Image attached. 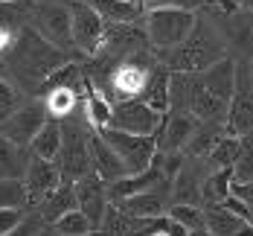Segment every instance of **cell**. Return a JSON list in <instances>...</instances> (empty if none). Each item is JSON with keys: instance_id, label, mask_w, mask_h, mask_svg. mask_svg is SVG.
I'll list each match as a JSON object with an SVG mask.
<instances>
[{"instance_id": "1", "label": "cell", "mask_w": 253, "mask_h": 236, "mask_svg": "<svg viewBox=\"0 0 253 236\" xmlns=\"http://www.w3.org/2000/svg\"><path fill=\"white\" fill-rule=\"evenodd\" d=\"M70 61V52L52 47L44 41L32 26H24L12 44V50L0 58V70L15 79L29 96H38V91L47 85V79Z\"/></svg>"}, {"instance_id": "2", "label": "cell", "mask_w": 253, "mask_h": 236, "mask_svg": "<svg viewBox=\"0 0 253 236\" xmlns=\"http://www.w3.org/2000/svg\"><path fill=\"white\" fill-rule=\"evenodd\" d=\"M224 55H227V47H224L215 24L210 18L195 15V24L189 29V35L175 50L160 52V61L175 73H201V70H207L210 64H215Z\"/></svg>"}, {"instance_id": "3", "label": "cell", "mask_w": 253, "mask_h": 236, "mask_svg": "<svg viewBox=\"0 0 253 236\" xmlns=\"http://www.w3.org/2000/svg\"><path fill=\"white\" fill-rule=\"evenodd\" d=\"M140 24L146 29V38H149L152 50L160 55V52L175 50L189 35V29L195 24V12H186V9H149V12H143Z\"/></svg>"}, {"instance_id": "4", "label": "cell", "mask_w": 253, "mask_h": 236, "mask_svg": "<svg viewBox=\"0 0 253 236\" xmlns=\"http://www.w3.org/2000/svg\"><path fill=\"white\" fill-rule=\"evenodd\" d=\"M29 26L50 41L52 47L73 52V35H70V0H32L29 9Z\"/></svg>"}, {"instance_id": "5", "label": "cell", "mask_w": 253, "mask_h": 236, "mask_svg": "<svg viewBox=\"0 0 253 236\" xmlns=\"http://www.w3.org/2000/svg\"><path fill=\"white\" fill-rule=\"evenodd\" d=\"M105 32H108V21L93 6H87L84 0H70V35H73V50L79 55L84 58L99 55Z\"/></svg>"}, {"instance_id": "6", "label": "cell", "mask_w": 253, "mask_h": 236, "mask_svg": "<svg viewBox=\"0 0 253 236\" xmlns=\"http://www.w3.org/2000/svg\"><path fill=\"white\" fill-rule=\"evenodd\" d=\"M87 134L76 120H61V149L55 155V166L61 172V178L76 181L84 172H90V146H87Z\"/></svg>"}, {"instance_id": "7", "label": "cell", "mask_w": 253, "mask_h": 236, "mask_svg": "<svg viewBox=\"0 0 253 236\" xmlns=\"http://www.w3.org/2000/svg\"><path fill=\"white\" fill-rule=\"evenodd\" d=\"M102 140L117 152V157L126 163L128 175L134 172H143L152 157L157 155L160 143H157V134H128V131H117V129H102Z\"/></svg>"}, {"instance_id": "8", "label": "cell", "mask_w": 253, "mask_h": 236, "mask_svg": "<svg viewBox=\"0 0 253 236\" xmlns=\"http://www.w3.org/2000/svg\"><path fill=\"white\" fill-rule=\"evenodd\" d=\"M253 129V70L251 61H236V91L230 96L224 131L233 137H242Z\"/></svg>"}, {"instance_id": "9", "label": "cell", "mask_w": 253, "mask_h": 236, "mask_svg": "<svg viewBox=\"0 0 253 236\" xmlns=\"http://www.w3.org/2000/svg\"><path fill=\"white\" fill-rule=\"evenodd\" d=\"M163 117L166 114H157L143 99H123V102L111 105L108 129L128 131V134H157L163 126Z\"/></svg>"}, {"instance_id": "10", "label": "cell", "mask_w": 253, "mask_h": 236, "mask_svg": "<svg viewBox=\"0 0 253 236\" xmlns=\"http://www.w3.org/2000/svg\"><path fill=\"white\" fill-rule=\"evenodd\" d=\"M210 21L215 24L221 41H224V47H230V50L239 55V61H251L253 58V24L248 21V12L233 9V12L212 15Z\"/></svg>"}, {"instance_id": "11", "label": "cell", "mask_w": 253, "mask_h": 236, "mask_svg": "<svg viewBox=\"0 0 253 236\" xmlns=\"http://www.w3.org/2000/svg\"><path fill=\"white\" fill-rule=\"evenodd\" d=\"M47 120H50V117H47V111H44L41 99H26L12 117H6V120L0 123V134H3L6 140H12L15 146L29 149L32 137L38 134V129H41Z\"/></svg>"}, {"instance_id": "12", "label": "cell", "mask_w": 253, "mask_h": 236, "mask_svg": "<svg viewBox=\"0 0 253 236\" xmlns=\"http://www.w3.org/2000/svg\"><path fill=\"white\" fill-rule=\"evenodd\" d=\"M24 189H26V198H29V207L35 210V204L52 192L58 181H61V172H58V166H55V160H47V157H29V163H26L24 169Z\"/></svg>"}, {"instance_id": "13", "label": "cell", "mask_w": 253, "mask_h": 236, "mask_svg": "<svg viewBox=\"0 0 253 236\" xmlns=\"http://www.w3.org/2000/svg\"><path fill=\"white\" fill-rule=\"evenodd\" d=\"M73 187H76V204H79V210L87 216V222H90L93 228H99L102 213H105V207H108V184H105L99 175L90 169V172H84L82 178H76Z\"/></svg>"}, {"instance_id": "14", "label": "cell", "mask_w": 253, "mask_h": 236, "mask_svg": "<svg viewBox=\"0 0 253 236\" xmlns=\"http://www.w3.org/2000/svg\"><path fill=\"white\" fill-rule=\"evenodd\" d=\"M114 204L131 213L134 219H143V222H152L157 216H166L169 207V189H140V192H131L126 198H117Z\"/></svg>"}, {"instance_id": "15", "label": "cell", "mask_w": 253, "mask_h": 236, "mask_svg": "<svg viewBox=\"0 0 253 236\" xmlns=\"http://www.w3.org/2000/svg\"><path fill=\"white\" fill-rule=\"evenodd\" d=\"M87 146H90V166H93V172H96L105 184L120 181V178L128 175L126 163H123V160L117 157V152L102 140L99 131H90V134H87Z\"/></svg>"}, {"instance_id": "16", "label": "cell", "mask_w": 253, "mask_h": 236, "mask_svg": "<svg viewBox=\"0 0 253 236\" xmlns=\"http://www.w3.org/2000/svg\"><path fill=\"white\" fill-rule=\"evenodd\" d=\"M201 79V85L215 96V99H221L224 105H230V96H233V91H236V58H218L215 64H210L207 70L198 73Z\"/></svg>"}, {"instance_id": "17", "label": "cell", "mask_w": 253, "mask_h": 236, "mask_svg": "<svg viewBox=\"0 0 253 236\" xmlns=\"http://www.w3.org/2000/svg\"><path fill=\"white\" fill-rule=\"evenodd\" d=\"M76 187H73V181H67V178H61L58 181V187L52 189V192H47L38 204H35V213L44 219V225H52L58 216H64L67 210H76Z\"/></svg>"}, {"instance_id": "18", "label": "cell", "mask_w": 253, "mask_h": 236, "mask_svg": "<svg viewBox=\"0 0 253 236\" xmlns=\"http://www.w3.org/2000/svg\"><path fill=\"white\" fill-rule=\"evenodd\" d=\"M169 76H172V70L157 58V64L152 67V73L146 79V88L140 94V99L149 108H154L157 114H169Z\"/></svg>"}, {"instance_id": "19", "label": "cell", "mask_w": 253, "mask_h": 236, "mask_svg": "<svg viewBox=\"0 0 253 236\" xmlns=\"http://www.w3.org/2000/svg\"><path fill=\"white\" fill-rule=\"evenodd\" d=\"M169 201L172 204H201V175L183 160L169 187Z\"/></svg>"}, {"instance_id": "20", "label": "cell", "mask_w": 253, "mask_h": 236, "mask_svg": "<svg viewBox=\"0 0 253 236\" xmlns=\"http://www.w3.org/2000/svg\"><path fill=\"white\" fill-rule=\"evenodd\" d=\"M93 6L108 24H140L143 21V6L137 0H84Z\"/></svg>"}, {"instance_id": "21", "label": "cell", "mask_w": 253, "mask_h": 236, "mask_svg": "<svg viewBox=\"0 0 253 236\" xmlns=\"http://www.w3.org/2000/svg\"><path fill=\"white\" fill-rule=\"evenodd\" d=\"M149 222H143V219H134L131 213L120 207V204H114V201H108V207L102 213V222H99V231L102 236H128L134 234V231H140V228H146Z\"/></svg>"}, {"instance_id": "22", "label": "cell", "mask_w": 253, "mask_h": 236, "mask_svg": "<svg viewBox=\"0 0 253 236\" xmlns=\"http://www.w3.org/2000/svg\"><path fill=\"white\" fill-rule=\"evenodd\" d=\"M245 222H248V219L236 216V213L227 210L224 204H207V207H204V228L212 236H236L242 231Z\"/></svg>"}, {"instance_id": "23", "label": "cell", "mask_w": 253, "mask_h": 236, "mask_svg": "<svg viewBox=\"0 0 253 236\" xmlns=\"http://www.w3.org/2000/svg\"><path fill=\"white\" fill-rule=\"evenodd\" d=\"M82 117H84V123L90 126V131H102V129H108V123H111V102L93 88L90 79H87V88H84Z\"/></svg>"}, {"instance_id": "24", "label": "cell", "mask_w": 253, "mask_h": 236, "mask_svg": "<svg viewBox=\"0 0 253 236\" xmlns=\"http://www.w3.org/2000/svg\"><path fill=\"white\" fill-rule=\"evenodd\" d=\"M32 152L24 146H15L0 134V178H24V169L29 163Z\"/></svg>"}, {"instance_id": "25", "label": "cell", "mask_w": 253, "mask_h": 236, "mask_svg": "<svg viewBox=\"0 0 253 236\" xmlns=\"http://www.w3.org/2000/svg\"><path fill=\"white\" fill-rule=\"evenodd\" d=\"M58 149H61V120H47V123L38 129V134L32 137V143H29V152H32L35 157L55 160Z\"/></svg>"}, {"instance_id": "26", "label": "cell", "mask_w": 253, "mask_h": 236, "mask_svg": "<svg viewBox=\"0 0 253 236\" xmlns=\"http://www.w3.org/2000/svg\"><path fill=\"white\" fill-rule=\"evenodd\" d=\"M233 192V169H212L201 181V207L221 204Z\"/></svg>"}, {"instance_id": "27", "label": "cell", "mask_w": 253, "mask_h": 236, "mask_svg": "<svg viewBox=\"0 0 253 236\" xmlns=\"http://www.w3.org/2000/svg\"><path fill=\"white\" fill-rule=\"evenodd\" d=\"M236 155H239V137H233V134H221L215 143H212V149L207 152V166L210 169H233V163H236Z\"/></svg>"}, {"instance_id": "28", "label": "cell", "mask_w": 253, "mask_h": 236, "mask_svg": "<svg viewBox=\"0 0 253 236\" xmlns=\"http://www.w3.org/2000/svg\"><path fill=\"white\" fill-rule=\"evenodd\" d=\"M26 99H29V94H26L15 79H9L0 70V123H3L6 117H12Z\"/></svg>"}, {"instance_id": "29", "label": "cell", "mask_w": 253, "mask_h": 236, "mask_svg": "<svg viewBox=\"0 0 253 236\" xmlns=\"http://www.w3.org/2000/svg\"><path fill=\"white\" fill-rule=\"evenodd\" d=\"M233 181L248 184L253 181V129L239 137V155L233 163Z\"/></svg>"}, {"instance_id": "30", "label": "cell", "mask_w": 253, "mask_h": 236, "mask_svg": "<svg viewBox=\"0 0 253 236\" xmlns=\"http://www.w3.org/2000/svg\"><path fill=\"white\" fill-rule=\"evenodd\" d=\"M50 228H52L58 236H87L90 231H96V228L87 222V216H84L79 207H76V210H67L64 216H58Z\"/></svg>"}, {"instance_id": "31", "label": "cell", "mask_w": 253, "mask_h": 236, "mask_svg": "<svg viewBox=\"0 0 253 236\" xmlns=\"http://www.w3.org/2000/svg\"><path fill=\"white\" fill-rule=\"evenodd\" d=\"M29 198L21 178H0V210H26Z\"/></svg>"}, {"instance_id": "32", "label": "cell", "mask_w": 253, "mask_h": 236, "mask_svg": "<svg viewBox=\"0 0 253 236\" xmlns=\"http://www.w3.org/2000/svg\"><path fill=\"white\" fill-rule=\"evenodd\" d=\"M166 216L172 222H177L180 228H186V231L204 228V207L201 204H169L166 207Z\"/></svg>"}, {"instance_id": "33", "label": "cell", "mask_w": 253, "mask_h": 236, "mask_svg": "<svg viewBox=\"0 0 253 236\" xmlns=\"http://www.w3.org/2000/svg\"><path fill=\"white\" fill-rule=\"evenodd\" d=\"M143 6V12L149 9H186V12H195V9H204L207 0H137Z\"/></svg>"}, {"instance_id": "34", "label": "cell", "mask_w": 253, "mask_h": 236, "mask_svg": "<svg viewBox=\"0 0 253 236\" xmlns=\"http://www.w3.org/2000/svg\"><path fill=\"white\" fill-rule=\"evenodd\" d=\"M41 228H44V219H41L35 210H26L24 219H21V222H18L12 231H6L3 236H35Z\"/></svg>"}, {"instance_id": "35", "label": "cell", "mask_w": 253, "mask_h": 236, "mask_svg": "<svg viewBox=\"0 0 253 236\" xmlns=\"http://www.w3.org/2000/svg\"><path fill=\"white\" fill-rule=\"evenodd\" d=\"M26 210H0V236L6 234V231H12L21 219H24Z\"/></svg>"}, {"instance_id": "36", "label": "cell", "mask_w": 253, "mask_h": 236, "mask_svg": "<svg viewBox=\"0 0 253 236\" xmlns=\"http://www.w3.org/2000/svg\"><path fill=\"white\" fill-rule=\"evenodd\" d=\"M157 222H160V216H157V219H152L146 228H140V231H134V234H128V236H152V231L157 228Z\"/></svg>"}, {"instance_id": "37", "label": "cell", "mask_w": 253, "mask_h": 236, "mask_svg": "<svg viewBox=\"0 0 253 236\" xmlns=\"http://www.w3.org/2000/svg\"><path fill=\"white\" fill-rule=\"evenodd\" d=\"M239 9L248 12V15H253V0H239Z\"/></svg>"}, {"instance_id": "38", "label": "cell", "mask_w": 253, "mask_h": 236, "mask_svg": "<svg viewBox=\"0 0 253 236\" xmlns=\"http://www.w3.org/2000/svg\"><path fill=\"white\" fill-rule=\"evenodd\" d=\"M35 236H58V234H55L52 228H47V225H44V228H41V231H38V234H35Z\"/></svg>"}, {"instance_id": "39", "label": "cell", "mask_w": 253, "mask_h": 236, "mask_svg": "<svg viewBox=\"0 0 253 236\" xmlns=\"http://www.w3.org/2000/svg\"><path fill=\"white\" fill-rule=\"evenodd\" d=\"M189 236H212L207 228H198V231H189Z\"/></svg>"}, {"instance_id": "40", "label": "cell", "mask_w": 253, "mask_h": 236, "mask_svg": "<svg viewBox=\"0 0 253 236\" xmlns=\"http://www.w3.org/2000/svg\"><path fill=\"white\" fill-rule=\"evenodd\" d=\"M87 236H102V234H99V231H90V234H87Z\"/></svg>"}, {"instance_id": "41", "label": "cell", "mask_w": 253, "mask_h": 236, "mask_svg": "<svg viewBox=\"0 0 253 236\" xmlns=\"http://www.w3.org/2000/svg\"><path fill=\"white\" fill-rule=\"evenodd\" d=\"M0 3H15V0H0Z\"/></svg>"}, {"instance_id": "42", "label": "cell", "mask_w": 253, "mask_h": 236, "mask_svg": "<svg viewBox=\"0 0 253 236\" xmlns=\"http://www.w3.org/2000/svg\"><path fill=\"white\" fill-rule=\"evenodd\" d=\"M251 70H253V58H251Z\"/></svg>"}]
</instances>
